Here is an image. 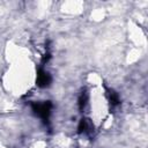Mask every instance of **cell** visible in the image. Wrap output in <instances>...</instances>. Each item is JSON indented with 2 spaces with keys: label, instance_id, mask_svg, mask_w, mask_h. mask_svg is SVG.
Instances as JSON below:
<instances>
[{
  "label": "cell",
  "instance_id": "3957f363",
  "mask_svg": "<svg viewBox=\"0 0 148 148\" xmlns=\"http://www.w3.org/2000/svg\"><path fill=\"white\" fill-rule=\"evenodd\" d=\"M92 128H94V126L91 125L89 119H81V121L79 123V126H77V133H80V134L89 133V132H91Z\"/></svg>",
  "mask_w": 148,
  "mask_h": 148
},
{
  "label": "cell",
  "instance_id": "6da1fadb",
  "mask_svg": "<svg viewBox=\"0 0 148 148\" xmlns=\"http://www.w3.org/2000/svg\"><path fill=\"white\" fill-rule=\"evenodd\" d=\"M32 111L35 114H37L39 118H42L44 121H47L51 114V109H52V103L46 101V102H39V103H32L31 104Z\"/></svg>",
  "mask_w": 148,
  "mask_h": 148
},
{
  "label": "cell",
  "instance_id": "5b68a950",
  "mask_svg": "<svg viewBox=\"0 0 148 148\" xmlns=\"http://www.w3.org/2000/svg\"><path fill=\"white\" fill-rule=\"evenodd\" d=\"M87 101H88V95H87V92L84 90V91H82V94L80 95V98H79V108H80V110L84 109V106L87 104Z\"/></svg>",
  "mask_w": 148,
  "mask_h": 148
},
{
  "label": "cell",
  "instance_id": "277c9868",
  "mask_svg": "<svg viewBox=\"0 0 148 148\" xmlns=\"http://www.w3.org/2000/svg\"><path fill=\"white\" fill-rule=\"evenodd\" d=\"M108 96H109V101H110L111 105L116 106V105H118V104H119L120 99H119L118 94H117L114 90H112V89H111V90H108Z\"/></svg>",
  "mask_w": 148,
  "mask_h": 148
},
{
  "label": "cell",
  "instance_id": "7a4b0ae2",
  "mask_svg": "<svg viewBox=\"0 0 148 148\" xmlns=\"http://www.w3.org/2000/svg\"><path fill=\"white\" fill-rule=\"evenodd\" d=\"M51 81H52V77H51V75L47 72H45L43 69H38L37 77H36V84L39 88H46V87H49L50 83H51Z\"/></svg>",
  "mask_w": 148,
  "mask_h": 148
}]
</instances>
